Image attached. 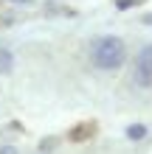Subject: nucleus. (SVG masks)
Here are the masks:
<instances>
[{"instance_id": "nucleus-1", "label": "nucleus", "mask_w": 152, "mask_h": 154, "mask_svg": "<svg viewBox=\"0 0 152 154\" xmlns=\"http://www.w3.org/2000/svg\"><path fill=\"white\" fill-rule=\"evenodd\" d=\"M124 59H127L124 39L113 37V34L99 37L93 42V48H90V62H93V67H99V70H118L124 65Z\"/></svg>"}, {"instance_id": "nucleus-2", "label": "nucleus", "mask_w": 152, "mask_h": 154, "mask_svg": "<svg viewBox=\"0 0 152 154\" xmlns=\"http://www.w3.org/2000/svg\"><path fill=\"white\" fill-rule=\"evenodd\" d=\"M132 79L138 87L149 90L152 87V42H147L135 56V67H132Z\"/></svg>"}, {"instance_id": "nucleus-3", "label": "nucleus", "mask_w": 152, "mask_h": 154, "mask_svg": "<svg viewBox=\"0 0 152 154\" xmlns=\"http://www.w3.org/2000/svg\"><path fill=\"white\" fill-rule=\"evenodd\" d=\"M11 70V53L8 48H0V73H8Z\"/></svg>"}, {"instance_id": "nucleus-4", "label": "nucleus", "mask_w": 152, "mask_h": 154, "mask_svg": "<svg viewBox=\"0 0 152 154\" xmlns=\"http://www.w3.org/2000/svg\"><path fill=\"white\" fill-rule=\"evenodd\" d=\"M127 134H130L132 140H141V137H144V134H147V126L135 123V126H130V129H127Z\"/></svg>"}, {"instance_id": "nucleus-5", "label": "nucleus", "mask_w": 152, "mask_h": 154, "mask_svg": "<svg viewBox=\"0 0 152 154\" xmlns=\"http://www.w3.org/2000/svg\"><path fill=\"white\" fill-rule=\"evenodd\" d=\"M132 3H135V0H118V3H115V6H118V8H130Z\"/></svg>"}, {"instance_id": "nucleus-6", "label": "nucleus", "mask_w": 152, "mask_h": 154, "mask_svg": "<svg viewBox=\"0 0 152 154\" xmlns=\"http://www.w3.org/2000/svg\"><path fill=\"white\" fill-rule=\"evenodd\" d=\"M141 23H147V25H152V11H149V14H144V17H141Z\"/></svg>"}]
</instances>
